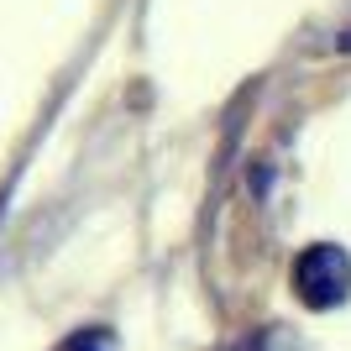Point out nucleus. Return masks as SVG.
<instances>
[{"label": "nucleus", "instance_id": "f257e3e1", "mask_svg": "<svg viewBox=\"0 0 351 351\" xmlns=\"http://www.w3.org/2000/svg\"><path fill=\"white\" fill-rule=\"evenodd\" d=\"M351 289V257L336 241H315V247L299 252L293 263V293L304 299L309 309H336Z\"/></svg>", "mask_w": 351, "mask_h": 351}, {"label": "nucleus", "instance_id": "f03ea898", "mask_svg": "<svg viewBox=\"0 0 351 351\" xmlns=\"http://www.w3.org/2000/svg\"><path fill=\"white\" fill-rule=\"evenodd\" d=\"M58 351H116V336H110L105 325H89V330H73Z\"/></svg>", "mask_w": 351, "mask_h": 351}, {"label": "nucleus", "instance_id": "7ed1b4c3", "mask_svg": "<svg viewBox=\"0 0 351 351\" xmlns=\"http://www.w3.org/2000/svg\"><path fill=\"white\" fill-rule=\"evenodd\" d=\"M341 53H351V32H346V37H341Z\"/></svg>", "mask_w": 351, "mask_h": 351}]
</instances>
